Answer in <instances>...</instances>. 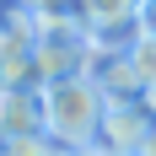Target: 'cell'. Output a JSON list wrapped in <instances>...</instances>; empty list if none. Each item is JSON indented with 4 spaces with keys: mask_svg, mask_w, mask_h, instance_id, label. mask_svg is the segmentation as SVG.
<instances>
[{
    "mask_svg": "<svg viewBox=\"0 0 156 156\" xmlns=\"http://www.w3.org/2000/svg\"><path fill=\"white\" fill-rule=\"evenodd\" d=\"M38 97H43V135L59 145V151H92L97 145V129L108 119V97L97 92L92 76L43 86Z\"/></svg>",
    "mask_w": 156,
    "mask_h": 156,
    "instance_id": "1",
    "label": "cell"
},
{
    "mask_svg": "<svg viewBox=\"0 0 156 156\" xmlns=\"http://www.w3.org/2000/svg\"><path fill=\"white\" fill-rule=\"evenodd\" d=\"M81 32L97 54H129L145 38V16L129 0H92V5H81Z\"/></svg>",
    "mask_w": 156,
    "mask_h": 156,
    "instance_id": "2",
    "label": "cell"
},
{
    "mask_svg": "<svg viewBox=\"0 0 156 156\" xmlns=\"http://www.w3.org/2000/svg\"><path fill=\"white\" fill-rule=\"evenodd\" d=\"M0 92H38V38L22 27V16L0 11Z\"/></svg>",
    "mask_w": 156,
    "mask_h": 156,
    "instance_id": "3",
    "label": "cell"
},
{
    "mask_svg": "<svg viewBox=\"0 0 156 156\" xmlns=\"http://www.w3.org/2000/svg\"><path fill=\"white\" fill-rule=\"evenodd\" d=\"M92 65H97V48L86 43V32H48L38 38V92L92 76Z\"/></svg>",
    "mask_w": 156,
    "mask_h": 156,
    "instance_id": "4",
    "label": "cell"
},
{
    "mask_svg": "<svg viewBox=\"0 0 156 156\" xmlns=\"http://www.w3.org/2000/svg\"><path fill=\"white\" fill-rule=\"evenodd\" d=\"M151 113L135 102V108H108V119H102V129H97V156H140L145 135H151Z\"/></svg>",
    "mask_w": 156,
    "mask_h": 156,
    "instance_id": "5",
    "label": "cell"
},
{
    "mask_svg": "<svg viewBox=\"0 0 156 156\" xmlns=\"http://www.w3.org/2000/svg\"><path fill=\"white\" fill-rule=\"evenodd\" d=\"M92 81H97V92L108 97V108H135L145 97V81H140V70L129 65V54H97Z\"/></svg>",
    "mask_w": 156,
    "mask_h": 156,
    "instance_id": "6",
    "label": "cell"
},
{
    "mask_svg": "<svg viewBox=\"0 0 156 156\" xmlns=\"http://www.w3.org/2000/svg\"><path fill=\"white\" fill-rule=\"evenodd\" d=\"M27 135H43V97L38 92H0V151Z\"/></svg>",
    "mask_w": 156,
    "mask_h": 156,
    "instance_id": "7",
    "label": "cell"
},
{
    "mask_svg": "<svg viewBox=\"0 0 156 156\" xmlns=\"http://www.w3.org/2000/svg\"><path fill=\"white\" fill-rule=\"evenodd\" d=\"M129 65L140 70V81H145V86H156V38H151V32H145L135 48H129Z\"/></svg>",
    "mask_w": 156,
    "mask_h": 156,
    "instance_id": "8",
    "label": "cell"
},
{
    "mask_svg": "<svg viewBox=\"0 0 156 156\" xmlns=\"http://www.w3.org/2000/svg\"><path fill=\"white\" fill-rule=\"evenodd\" d=\"M0 156H59V145L48 140V135H27V140H16V145H5Z\"/></svg>",
    "mask_w": 156,
    "mask_h": 156,
    "instance_id": "9",
    "label": "cell"
},
{
    "mask_svg": "<svg viewBox=\"0 0 156 156\" xmlns=\"http://www.w3.org/2000/svg\"><path fill=\"white\" fill-rule=\"evenodd\" d=\"M140 16H145V32L156 38V5H140Z\"/></svg>",
    "mask_w": 156,
    "mask_h": 156,
    "instance_id": "10",
    "label": "cell"
},
{
    "mask_svg": "<svg viewBox=\"0 0 156 156\" xmlns=\"http://www.w3.org/2000/svg\"><path fill=\"white\" fill-rule=\"evenodd\" d=\"M140 156H156V129L145 135V145H140Z\"/></svg>",
    "mask_w": 156,
    "mask_h": 156,
    "instance_id": "11",
    "label": "cell"
},
{
    "mask_svg": "<svg viewBox=\"0 0 156 156\" xmlns=\"http://www.w3.org/2000/svg\"><path fill=\"white\" fill-rule=\"evenodd\" d=\"M59 156H97V151H59Z\"/></svg>",
    "mask_w": 156,
    "mask_h": 156,
    "instance_id": "12",
    "label": "cell"
}]
</instances>
